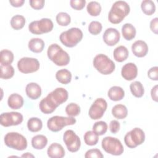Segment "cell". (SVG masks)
I'll return each instance as SVG.
<instances>
[{
    "mask_svg": "<svg viewBox=\"0 0 158 158\" xmlns=\"http://www.w3.org/2000/svg\"><path fill=\"white\" fill-rule=\"evenodd\" d=\"M77 120L73 117L53 116L47 122V126L49 130L53 132H57L67 125H74Z\"/></svg>",
    "mask_w": 158,
    "mask_h": 158,
    "instance_id": "cell-7",
    "label": "cell"
},
{
    "mask_svg": "<svg viewBox=\"0 0 158 158\" xmlns=\"http://www.w3.org/2000/svg\"><path fill=\"white\" fill-rule=\"evenodd\" d=\"M121 75L122 77L126 80H133L137 77L138 68L134 63H127L122 67Z\"/></svg>",
    "mask_w": 158,
    "mask_h": 158,
    "instance_id": "cell-16",
    "label": "cell"
},
{
    "mask_svg": "<svg viewBox=\"0 0 158 158\" xmlns=\"http://www.w3.org/2000/svg\"><path fill=\"white\" fill-rule=\"evenodd\" d=\"M104 157L101 151L98 149H91L87 151L85 153V158L96 157V158H102Z\"/></svg>",
    "mask_w": 158,
    "mask_h": 158,
    "instance_id": "cell-40",
    "label": "cell"
},
{
    "mask_svg": "<svg viewBox=\"0 0 158 158\" xmlns=\"http://www.w3.org/2000/svg\"><path fill=\"white\" fill-rule=\"evenodd\" d=\"M102 24L98 21H92L88 26L89 32L94 35H97L102 31Z\"/></svg>",
    "mask_w": 158,
    "mask_h": 158,
    "instance_id": "cell-39",
    "label": "cell"
},
{
    "mask_svg": "<svg viewBox=\"0 0 158 158\" xmlns=\"http://www.w3.org/2000/svg\"><path fill=\"white\" fill-rule=\"evenodd\" d=\"M120 127V123L117 120H113L110 121L109 124V130L111 133L114 134L117 133L119 131Z\"/></svg>",
    "mask_w": 158,
    "mask_h": 158,
    "instance_id": "cell-44",
    "label": "cell"
},
{
    "mask_svg": "<svg viewBox=\"0 0 158 158\" xmlns=\"http://www.w3.org/2000/svg\"><path fill=\"white\" fill-rule=\"evenodd\" d=\"M141 8L142 11L148 15H152L156 11L154 2L151 0H144L141 2Z\"/></svg>",
    "mask_w": 158,
    "mask_h": 158,
    "instance_id": "cell-31",
    "label": "cell"
},
{
    "mask_svg": "<svg viewBox=\"0 0 158 158\" xmlns=\"http://www.w3.org/2000/svg\"><path fill=\"white\" fill-rule=\"evenodd\" d=\"M94 67L101 74L109 75L115 68L114 62L106 55L99 54L96 55L93 61Z\"/></svg>",
    "mask_w": 158,
    "mask_h": 158,
    "instance_id": "cell-5",
    "label": "cell"
},
{
    "mask_svg": "<svg viewBox=\"0 0 158 158\" xmlns=\"http://www.w3.org/2000/svg\"><path fill=\"white\" fill-rule=\"evenodd\" d=\"M57 23L60 26H67L71 22L70 16L66 12H61L56 15Z\"/></svg>",
    "mask_w": 158,
    "mask_h": 158,
    "instance_id": "cell-38",
    "label": "cell"
},
{
    "mask_svg": "<svg viewBox=\"0 0 158 158\" xmlns=\"http://www.w3.org/2000/svg\"><path fill=\"white\" fill-rule=\"evenodd\" d=\"M107 130V124L104 121H98L93 125V131L98 136L103 135Z\"/></svg>",
    "mask_w": 158,
    "mask_h": 158,
    "instance_id": "cell-36",
    "label": "cell"
},
{
    "mask_svg": "<svg viewBox=\"0 0 158 158\" xmlns=\"http://www.w3.org/2000/svg\"><path fill=\"white\" fill-rule=\"evenodd\" d=\"M131 50L133 54L138 57H143L148 52V46L146 42L142 40H137L133 43Z\"/></svg>",
    "mask_w": 158,
    "mask_h": 158,
    "instance_id": "cell-17",
    "label": "cell"
},
{
    "mask_svg": "<svg viewBox=\"0 0 158 158\" xmlns=\"http://www.w3.org/2000/svg\"><path fill=\"white\" fill-rule=\"evenodd\" d=\"M53 27V22L50 19L43 18L40 20L31 22L28 25V30L33 34L41 35L51 31Z\"/></svg>",
    "mask_w": 158,
    "mask_h": 158,
    "instance_id": "cell-10",
    "label": "cell"
},
{
    "mask_svg": "<svg viewBox=\"0 0 158 158\" xmlns=\"http://www.w3.org/2000/svg\"><path fill=\"white\" fill-rule=\"evenodd\" d=\"M7 104L12 109H19L23 105V98L17 93H13L9 96Z\"/></svg>",
    "mask_w": 158,
    "mask_h": 158,
    "instance_id": "cell-20",
    "label": "cell"
},
{
    "mask_svg": "<svg viewBox=\"0 0 158 158\" xmlns=\"http://www.w3.org/2000/svg\"><path fill=\"white\" fill-rule=\"evenodd\" d=\"M108 97L114 101L122 100L125 96V91L122 88L118 86H112L108 91Z\"/></svg>",
    "mask_w": 158,
    "mask_h": 158,
    "instance_id": "cell-21",
    "label": "cell"
},
{
    "mask_svg": "<svg viewBox=\"0 0 158 158\" xmlns=\"http://www.w3.org/2000/svg\"><path fill=\"white\" fill-rule=\"evenodd\" d=\"M83 38L82 31L76 27H73L67 31H63L59 36L60 42L66 47L73 48Z\"/></svg>",
    "mask_w": 158,
    "mask_h": 158,
    "instance_id": "cell-4",
    "label": "cell"
},
{
    "mask_svg": "<svg viewBox=\"0 0 158 158\" xmlns=\"http://www.w3.org/2000/svg\"><path fill=\"white\" fill-rule=\"evenodd\" d=\"M10 4L15 7H21L23 3L25 2L24 0H10L9 1Z\"/></svg>",
    "mask_w": 158,
    "mask_h": 158,
    "instance_id": "cell-46",
    "label": "cell"
},
{
    "mask_svg": "<svg viewBox=\"0 0 158 158\" xmlns=\"http://www.w3.org/2000/svg\"><path fill=\"white\" fill-rule=\"evenodd\" d=\"M30 6L36 10H40L43 8L45 1L44 0H30Z\"/></svg>",
    "mask_w": 158,
    "mask_h": 158,
    "instance_id": "cell-42",
    "label": "cell"
},
{
    "mask_svg": "<svg viewBox=\"0 0 158 158\" xmlns=\"http://www.w3.org/2000/svg\"><path fill=\"white\" fill-rule=\"evenodd\" d=\"M48 58L57 66H65L70 62V56L57 44H51L47 51Z\"/></svg>",
    "mask_w": 158,
    "mask_h": 158,
    "instance_id": "cell-3",
    "label": "cell"
},
{
    "mask_svg": "<svg viewBox=\"0 0 158 158\" xmlns=\"http://www.w3.org/2000/svg\"><path fill=\"white\" fill-rule=\"evenodd\" d=\"M4 141L7 147L18 151L25 150L27 147V139L17 132L7 133L4 136Z\"/></svg>",
    "mask_w": 158,
    "mask_h": 158,
    "instance_id": "cell-6",
    "label": "cell"
},
{
    "mask_svg": "<svg viewBox=\"0 0 158 158\" xmlns=\"http://www.w3.org/2000/svg\"><path fill=\"white\" fill-rule=\"evenodd\" d=\"M99 140L98 135L93 131H88L84 135V141L86 144L88 146L96 145Z\"/></svg>",
    "mask_w": 158,
    "mask_h": 158,
    "instance_id": "cell-35",
    "label": "cell"
},
{
    "mask_svg": "<svg viewBox=\"0 0 158 158\" xmlns=\"http://www.w3.org/2000/svg\"><path fill=\"white\" fill-rule=\"evenodd\" d=\"M102 149L108 154L114 156H120L123 152L124 149L120 141L112 136H106L102 140Z\"/></svg>",
    "mask_w": 158,
    "mask_h": 158,
    "instance_id": "cell-8",
    "label": "cell"
},
{
    "mask_svg": "<svg viewBox=\"0 0 158 158\" xmlns=\"http://www.w3.org/2000/svg\"><path fill=\"white\" fill-rule=\"evenodd\" d=\"M136 28L131 23H125L122 27V33L123 38L128 41L133 40L136 36Z\"/></svg>",
    "mask_w": 158,
    "mask_h": 158,
    "instance_id": "cell-24",
    "label": "cell"
},
{
    "mask_svg": "<svg viewBox=\"0 0 158 158\" xmlns=\"http://www.w3.org/2000/svg\"><path fill=\"white\" fill-rule=\"evenodd\" d=\"M65 112L69 117H75L80 114V106L73 102L69 104L65 107Z\"/></svg>",
    "mask_w": 158,
    "mask_h": 158,
    "instance_id": "cell-37",
    "label": "cell"
},
{
    "mask_svg": "<svg viewBox=\"0 0 158 158\" xmlns=\"http://www.w3.org/2000/svg\"><path fill=\"white\" fill-rule=\"evenodd\" d=\"M23 119V115L17 112H5L0 115L1 125L5 127L18 125L22 122Z\"/></svg>",
    "mask_w": 158,
    "mask_h": 158,
    "instance_id": "cell-14",
    "label": "cell"
},
{
    "mask_svg": "<svg viewBox=\"0 0 158 158\" xmlns=\"http://www.w3.org/2000/svg\"><path fill=\"white\" fill-rule=\"evenodd\" d=\"M48 144V138L43 135H37L31 139L32 147L36 149H43Z\"/></svg>",
    "mask_w": 158,
    "mask_h": 158,
    "instance_id": "cell-25",
    "label": "cell"
},
{
    "mask_svg": "<svg viewBox=\"0 0 158 158\" xmlns=\"http://www.w3.org/2000/svg\"><path fill=\"white\" fill-rule=\"evenodd\" d=\"M151 94L152 100L157 102V85H155L151 89Z\"/></svg>",
    "mask_w": 158,
    "mask_h": 158,
    "instance_id": "cell-47",
    "label": "cell"
},
{
    "mask_svg": "<svg viewBox=\"0 0 158 158\" xmlns=\"http://www.w3.org/2000/svg\"><path fill=\"white\" fill-rule=\"evenodd\" d=\"M145 134L139 128H135L128 132L124 137V142L129 148H135L144 143Z\"/></svg>",
    "mask_w": 158,
    "mask_h": 158,
    "instance_id": "cell-9",
    "label": "cell"
},
{
    "mask_svg": "<svg viewBox=\"0 0 158 158\" xmlns=\"http://www.w3.org/2000/svg\"><path fill=\"white\" fill-rule=\"evenodd\" d=\"M43 127V123L40 118L37 117L30 118L27 122L28 130L31 132H38L40 131Z\"/></svg>",
    "mask_w": 158,
    "mask_h": 158,
    "instance_id": "cell-29",
    "label": "cell"
},
{
    "mask_svg": "<svg viewBox=\"0 0 158 158\" xmlns=\"http://www.w3.org/2000/svg\"><path fill=\"white\" fill-rule=\"evenodd\" d=\"M63 140L70 152H75L79 150L81 141L79 136L73 130H66L63 135Z\"/></svg>",
    "mask_w": 158,
    "mask_h": 158,
    "instance_id": "cell-12",
    "label": "cell"
},
{
    "mask_svg": "<svg viewBox=\"0 0 158 158\" xmlns=\"http://www.w3.org/2000/svg\"><path fill=\"white\" fill-rule=\"evenodd\" d=\"M130 91L132 94L136 98H141L144 93V89L140 81H135L130 85Z\"/></svg>",
    "mask_w": 158,
    "mask_h": 158,
    "instance_id": "cell-28",
    "label": "cell"
},
{
    "mask_svg": "<svg viewBox=\"0 0 158 158\" xmlns=\"http://www.w3.org/2000/svg\"><path fill=\"white\" fill-rule=\"evenodd\" d=\"M17 67L19 70L23 73H31L38 70L40 62L35 58L25 57L18 61Z\"/></svg>",
    "mask_w": 158,
    "mask_h": 158,
    "instance_id": "cell-11",
    "label": "cell"
},
{
    "mask_svg": "<svg viewBox=\"0 0 158 158\" xmlns=\"http://www.w3.org/2000/svg\"><path fill=\"white\" fill-rule=\"evenodd\" d=\"M25 91L27 96L33 100L38 99L41 94V88L36 83L31 82L26 86Z\"/></svg>",
    "mask_w": 158,
    "mask_h": 158,
    "instance_id": "cell-19",
    "label": "cell"
},
{
    "mask_svg": "<svg viewBox=\"0 0 158 158\" xmlns=\"http://www.w3.org/2000/svg\"><path fill=\"white\" fill-rule=\"evenodd\" d=\"M107 107V102L103 98H98L91 106L89 109V116L93 120H97L101 118Z\"/></svg>",
    "mask_w": 158,
    "mask_h": 158,
    "instance_id": "cell-13",
    "label": "cell"
},
{
    "mask_svg": "<svg viewBox=\"0 0 158 158\" xmlns=\"http://www.w3.org/2000/svg\"><path fill=\"white\" fill-rule=\"evenodd\" d=\"M56 78L59 83L67 85L71 81L72 73L67 69H61L56 72Z\"/></svg>",
    "mask_w": 158,
    "mask_h": 158,
    "instance_id": "cell-26",
    "label": "cell"
},
{
    "mask_svg": "<svg viewBox=\"0 0 158 158\" xmlns=\"http://www.w3.org/2000/svg\"><path fill=\"white\" fill-rule=\"evenodd\" d=\"M88 13L91 16H98L101 12V6L97 1L89 2L86 7Z\"/></svg>",
    "mask_w": 158,
    "mask_h": 158,
    "instance_id": "cell-34",
    "label": "cell"
},
{
    "mask_svg": "<svg viewBox=\"0 0 158 158\" xmlns=\"http://www.w3.org/2000/svg\"><path fill=\"white\" fill-rule=\"evenodd\" d=\"M150 29L155 34L158 33V19L157 17L151 20L150 22Z\"/></svg>",
    "mask_w": 158,
    "mask_h": 158,
    "instance_id": "cell-45",
    "label": "cell"
},
{
    "mask_svg": "<svg viewBox=\"0 0 158 158\" xmlns=\"http://www.w3.org/2000/svg\"><path fill=\"white\" fill-rule=\"evenodd\" d=\"M130 8L128 4L123 1L115 2L108 14L109 22L113 24L120 23L124 18L128 15Z\"/></svg>",
    "mask_w": 158,
    "mask_h": 158,
    "instance_id": "cell-2",
    "label": "cell"
},
{
    "mask_svg": "<svg viewBox=\"0 0 158 158\" xmlns=\"http://www.w3.org/2000/svg\"><path fill=\"white\" fill-rule=\"evenodd\" d=\"M25 24V19L23 15H15L10 20V25L14 30L22 29Z\"/></svg>",
    "mask_w": 158,
    "mask_h": 158,
    "instance_id": "cell-32",
    "label": "cell"
},
{
    "mask_svg": "<svg viewBox=\"0 0 158 158\" xmlns=\"http://www.w3.org/2000/svg\"><path fill=\"white\" fill-rule=\"evenodd\" d=\"M28 46L31 51L35 53H40L44 49V42L41 38H35L29 41Z\"/></svg>",
    "mask_w": 158,
    "mask_h": 158,
    "instance_id": "cell-23",
    "label": "cell"
},
{
    "mask_svg": "<svg viewBox=\"0 0 158 158\" xmlns=\"http://www.w3.org/2000/svg\"><path fill=\"white\" fill-rule=\"evenodd\" d=\"M21 157H34V156L29 152H26V153L22 154L21 156Z\"/></svg>",
    "mask_w": 158,
    "mask_h": 158,
    "instance_id": "cell-48",
    "label": "cell"
},
{
    "mask_svg": "<svg viewBox=\"0 0 158 158\" xmlns=\"http://www.w3.org/2000/svg\"><path fill=\"white\" fill-rule=\"evenodd\" d=\"M68 97V91L65 88H57L40 101V109L44 114H51L59 105L67 101Z\"/></svg>",
    "mask_w": 158,
    "mask_h": 158,
    "instance_id": "cell-1",
    "label": "cell"
},
{
    "mask_svg": "<svg viewBox=\"0 0 158 158\" xmlns=\"http://www.w3.org/2000/svg\"><path fill=\"white\" fill-rule=\"evenodd\" d=\"M70 6L77 10H81L84 8L86 4L85 0H71L70 1Z\"/></svg>",
    "mask_w": 158,
    "mask_h": 158,
    "instance_id": "cell-41",
    "label": "cell"
},
{
    "mask_svg": "<svg viewBox=\"0 0 158 158\" xmlns=\"http://www.w3.org/2000/svg\"><path fill=\"white\" fill-rule=\"evenodd\" d=\"M48 156L51 158H62L65 156V150L59 143H52L48 148Z\"/></svg>",
    "mask_w": 158,
    "mask_h": 158,
    "instance_id": "cell-18",
    "label": "cell"
},
{
    "mask_svg": "<svg viewBox=\"0 0 158 158\" xmlns=\"http://www.w3.org/2000/svg\"><path fill=\"white\" fill-rule=\"evenodd\" d=\"M112 114L116 118L123 119L127 116L128 110L125 105L117 104L112 107Z\"/></svg>",
    "mask_w": 158,
    "mask_h": 158,
    "instance_id": "cell-27",
    "label": "cell"
},
{
    "mask_svg": "<svg viewBox=\"0 0 158 158\" xmlns=\"http://www.w3.org/2000/svg\"><path fill=\"white\" fill-rule=\"evenodd\" d=\"M148 76L151 80L157 81L158 80V67H151L148 72Z\"/></svg>",
    "mask_w": 158,
    "mask_h": 158,
    "instance_id": "cell-43",
    "label": "cell"
},
{
    "mask_svg": "<svg viewBox=\"0 0 158 158\" xmlns=\"http://www.w3.org/2000/svg\"><path fill=\"white\" fill-rule=\"evenodd\" d=\"M129 55L128 49L124 46H119L114 51V58L118 62H122L125 60Z\"/></svg>",
    "mask_w": 158,
    "mask_h": 158,
    "instance_id": "cell-22",
    "label": "cell"
},
{
    "mask_svg": "<svg viewBox=\"0 0 158 158\" xmlns=\"http://www.w3.org/2000/svg\"><path fill=\"white\" fill-rule=\"evenodd\" d=\"M120 33L116 29L114 28H109L104 31L102 38L104 43L110 46L115 45L120 41Z\"/></svg>",
    "mask_w": 158,
    "mask_h": 158,
    "instance_id": "cell-15",
    "label": "cell"
},
{
    "mask_svg": "<svg viewBox=\"0 0 158 158\" xmlns=\"http://www.w3.org/2000/svg\"><path fill=\"white\" fill-rule=\"evenodd\" d=\"M0 77L2 79H9L14 75V69L11 65H1Z\"/></svg>",
    "mask_w": 158,
    "mask_h": 158,
    "instance_id": "cell-33",
    "label": "cell"
},
{
    "mask_svg": "<svg viewBox=\"0 0 158 158\" xmlns=\"http://www.w3.org/2000/svg\"><path fill=\"white\" fill-rule=\"evenodd\" d=\"M14 54L7 49H3L0 52L1 65H10L14 60Z\"/></svg>",
    "mask_w": 158,
    "mask_h": 158,
    "instance_id": "cell-30",
    "label": "cell"
}]
</instances>
